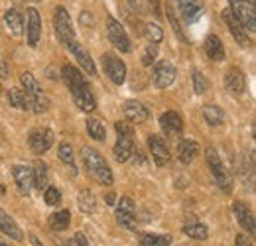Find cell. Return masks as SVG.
<instances>
[{
    "instance_id": "cell-46",
    "label": "cell",
    "mask_w": 256,
    "mask_h": 246,
    "mask_svg": "<svg viewBox=\"0 0 256 246\" xmlns=\"http://www.w3.org/2000/svg\"><path fill=\"white\" fill-rule=\"evenodd\" d=\"M0 246H8V242H6L4 238H0Z\"/></svg>"
},
{
    "instance_id": "cell-12",
    "label": "cell",
    "mask_w": 256,
    "mask_h": 246,
    "mask_svg": "<svg viewBox=\"0 0 256 246\" xmlns=\"http://www.w3.org/2000/svg\"><path fill=\"white\" fill-rule=\"evenodd\" d=\"M176 79V67L172 65L170 62H160L156 63L154 71H152V81L158 89H166L174 83Z\"/></svg>"
},
{
    "instance_id": "cell-39",
    "label": "cell",
    "mask_w": 256,
    "mask_h": 246,
    "mask_svg": "<svg viewBox=\"0 0 256 246\" xmlns=\"http://www.w3.org/2000/svg\"><path fill=\"white\" fill-rule=\"evenodd\" d=\"M71 242H75L77 246H89V242H87V238H85L83 232H75V236H73Z\"/></svg>"
},
{
    "instance_id": "cell-24",
    "label": "cell",
    "mask_w": 256,
    "mask_h": 246,
    "mask_svg": "<svg viewBox=\"0 0 256 246\" xmlns=\"http://www.w3.org/2000/svg\"><path fill=\"white\" fill-rule=\"evenodd\" d=\"M197 154H199V144L197 142H193V140H182L178 144V158H180V162L184 166L192 164L193 160L197 158Z\"/></svg>"
},
{
    "instance_id": "cell-11",
    "label": "cell",
    "mask_w": 256,
    "mask_h": 246,
    "mask_svg": "<svg viewBox=\"0 0 256 246\" xmlns=\"http://www.w3.org/2000/svg\"><path fill=\"white\" fill-rule=\"evenodd\" d=\"M28 144L34 154H44L54 146V132L50 128H38L30 134Z\"/></svg>"
},
{
    "instance_id": "cell-15",
    "label": "cell",
    "mask_w": 256,
    "mask_h": 246,
    "mask_svg": "<svg viewBox=\"0 0 256 246\" xmlns=\"http://www.w3.org/2000/svg\"><path fill=\"white\" fill-rule=\"evenodd\" d=\"M178 6H180V14L182 18L188 22V24H193L195 20L201 18L205 6L201 0H178Z\"/></svg>"
},
{
    "instance_id": "cell-14",
    "label": "cell",
    "mask_w": 256,
    "mask_h": 246,
    "mask_svg": "<svg viewBox=\"0 0 256 246\" xmlns=\"http://www.w3.org/2000/svg\"><path fill=\"white\" fill-rule=\"evenodd\" d=\"M67 48H69V52L73 54V58H77L79 65L85 69V73H89V75H96V67H95L93 58L89 56V52H87V50H85L77 40L69 42V44H67Z\"/></svg>"
},
{
    "instance_id": "cell-33",
    "label": "cell",
    "mask_w": 256,
    "mask_h": 246,
    "mask_svg": "<svg viewBox=\"0 0 256 246\" xmlns=\"http://www.w3.org/2000/svg\"><path fill=\"white\" fill-rule=\"evenodd\" d=\"M184 232L190 236V238H195V240H205L209 236V230L205 224L201 222H195V224H186L184 226Z\"/></svg>"
},
{
    "instance_id": "cell-2",
    "label": "cell",
    "mask_w": 256,
    "mask_h": 246,
    "mask_svg": "<svg viewBox=\"0 0 256 246\" xmlns=\"http://www.w3.org/2000/svg\"><path fill=\"white\" fill-rule=\"evenodd\" d=\"M81 156H83V164H85L89 176L95 180L96 184H100V185L112 184V172H110L108 164L104 162V158L98 154L96 150L85 148V150L81 152Z\"/></svg>"
},
{
    "instance_id": "cell-37",
    "label": "cell",
    "mask_w": 256,
    "mask_h": 246,
    "mask_svg": "<svg viewBox=\"0 0 256 246\" xmlns=\"http://www.w3.org/2000/svg\"><path fill=\"white\" fill-rule=\"evenodd\" d=\"M44 199H46L48 205L54 207V205H58V203L62 201V193H60L58 187H50V185H48V187L44 189Z\"/></svg>"
},
{
    "instance_id": "cell-3",
    "label": "cell",
    "mask_w": 256,
    "mask_h": 246,
    "mask_svg": "<svg viewBox=\"0 0 256 246\" xmlns=\"http://www.w3.org/2000/svg\"><path fill=\"white\" fill-rule=\"evenodd\" d=\"M114 128H116V134H118V140H116L114 150H112L114 160L116 162H126L134 152V128H132V122H126V120L116 122Z\"/></svg>"
},
{
    "instance_id": "cell-18",
    "label": "cell",
    "mask_w": 256,
    "mask_h": 246,
    "mask_svg": "<svg viewBox=\"0 0 256 246\" xmlns=\"http://www.w3.org/2000/svg\"><path fill=\"white\" fill-rule=\"evenodd\" d=\"M26 32H28V46L36 48L38 42H40V36H42V18H40V12L36 8H28V22H26Z\"/></svg>"
},
{
    "instance_id": "cell-5",
    "label": "cell",
    "mask_w": 256,
    "mask_h": 246,
    "mask_svg": "<svg viewBox=\"0 0 256 246\" xmlns=\"http://www.w3.org/2000/svg\"><path fill=\"white\" fill-rule=\"evenodd\" d=\"M232 14L240 20L244 30H256V0H228Z\"/></svg>"
},
{
    "instance_id": "cell-27",
    "label": "cell",
    "mask_w": 256,
    "mask_h": 246,
    "mask_svg": "<svg viewBox=\"0 0 256 246\" xmlns=\"http://www.w3.org/2000/svg\"><path fill=\"white\" fill-rule=\"evenodd\" d=\"M203 118H205V122L209 124V126H219L224 120L223 108L217 106V104H205L203 106Z\"/></svg>"
},
{
    "instance_id": "cell-17",
    "label": "cell",
    "mask_w": 256,
    "mask_h": 246,
    "mask_svg": "<svg viewBox=\"0 0 256 246\" xmlns=\"http://www.w3.org/2000/svg\"><path fill=\"white\" fill-rule=\"evenodd\" d=\"M224 87H226V91L234 92V94L244 92V87H246L244 73H242L238 67H230V69L224 73Z\"/></svg>"
},
{
    "instance_id": "cell-8",
    "label": "cell",
    "mask_w": 256,
    "mask_h": 246,
    "mask_svg": "<svg viewBox=\"0 0 256 246\" xmlns=\"http://www.w3.org/2000/svg\"><path fill=\"white\" fill-rule=\"evenodd\" d=\"M106 36H108L110 44H112L118 52H122V54H128V52H130V40H128L126 32L122 28V24L116 22L114 18H108V20H106Z\"/></svg>"
},
{
    "instance_id": "cell-20",
    "label": "cell",
    "mask_w": 256,
    "mask_h": 246,
    "mask_svg": "<svg viewBox=\"0 0 256 246\" xmlns=\"http://www.w3.org/2000/svg\"><path fill=\"white\" fill-rule=\"evenodd\" d=\"M122 110H124V116H126L128 120L136 124L148 120V116H150V110L142 102H138V100H126L124 106H122Z\"/></svg>"
},
{
    "instance_id": "cell-29",
    "label": "cell",
    "mask_w": 256,
    "mask_h": 246,
    "mask_svg": "<svg viewBox=\"0 0 256 246\" xmlns=\"http://www.w3.org/2000/svg\"><path fill=\"white\" fill-rule=\"evenodd\" d=\"M69 220H71V213L67 211V209H62V211H58V213H54V215L50 216V226H52V230H58V232H62L65 230L67 226H69Z\"/></svg>"
},
{
    "instance_id": "cell-4",
    "label": "cell",
    "mask_w": 256,
    "mask_h": 246,
    "mask_svg": "<svg viewBox=\"0 0 256 246\" xmlns=\"http://www.w3.org/2000/svg\"><path fill=\"white\" fill-rule=\"evenodd\" d=\"M205 160H207V166H209V170H211V174H213V178H215V184L219 185L224 193H230V191H232V178H230L228 170L224 168L219 152H217L215 148H207Z\"/></svg>"
},
{
    "instance_id": "cell-42",
    "label": "cell",
    "mask_w": 256,
    "mask_h": 246,
    "mask_svg": "<svg viewBox=\"0 0 256 246\" xmlns=\"http://www.w3.org/2000/svg\"><path fill=\"white\" fill-rule=\"evenodd\" d=\"M236 246H252L250 238H246V234H238L236 236Z\"/></svg>"
},
{
    "instance_id": "cell-13",
    "label": "cell",
    "mask_w": 256,
    "mask_h": 246,
    "mask_svg": "<svg viewBox=\"0 0 256 246\" xmlns=\"http://www.w3.org/2000/svg\"><path fill=\"white\" fill-rule=\"evenodd\" d=\"M148 148H150V154L154 158L156 166H166L170 162V148H168V142L164 136H158V134H152L148 138Z\"/></svg>"
},
{
    "instance_id": "cell-7",
    "label": "cell",
    "mask_w": 256,
    "mask_h": 246,
    "mask_svg": "<svg viewBox=\"0 0 256 246\" xmlns=\"http://www.w3.org/2000/svg\"><path fill=\"white\" fill-rule=\"evenodd\" d=\"M102 67H104V73L108 75V79L114 85H122L126 81V65L114 54H104L102 56Z\"/></svg>"
},
{
    "instance_id": "cell-19",
    "label": "cell",
    "mask_w": 256,
    "mask_h": 246,
    "mask_svg": "<svg viewBox=\"0 0 256 246\" xmlns=\"http://www.w3.org/2000/svg\"><path fill=\"white\" fill-rule=\"evenodd\" d=\"M12 176H14V182L18 185V189L28 195L34 187V178H32V168H26V166H14L12 168Z\"/></svg>"
},
{
    "instance_id": "cell-21",
    "label": "cell",
    "mask_w": 256,
    "mask_h": 246,
    "mask_svg": "<svg viewBox=\"0 0 256 246\" xmlns=\"http://www.w3.org/2000/svg\"><path fill=\"white\" fill-rule=\"evenodd\" d=\"M234 216H236V220H238V224L248 232V234H254V215H252V211L244 205V203H234Z\"/></svg>"
},
{
    "instance_id": "cell-41",
    "label": "cell",
    "mask_w": 256,
    "mask_h": 246,
    "mask_svg": "<svg viewBox=\"0 0 256 246\" xmlns=\"http://www.w3.org/2000/svg\"><path fill=\"white\" fill-rule=\"evenodd\" d=\"M128 4L132 6L134 12H144V4H142V0H128Z\"/></svg>"
},
{
    "instance_id": "cell-26",
    "label": "cell",
    "mask_w": 256,
    "mask_h": 246,
    "mask_svg": "<svg viewBox=\"0 0 256 246\" xmlns=\"http://www.w3.org/2000/svg\"><path fill=\"white\" fill-rule=\"evenodd\" d=\"M32 178H34V187L38 191L46 189L50 184V174H48V166L44 162H36L32 168Z\"/></svg>"
},
{
    "instance_id": "cell-44",
    "label": "cell",
    "mask_w": 256,
    "mask_h": 246,
    "mask_svg": "<svg viewBox=\"0 0 256 246\" xmlns=\"http://www.w3.org/2000/svg\"><path fill=\"white\" fill-rule=\"evenodd\" d=\"M114 199H116L114 193H108V195H106V203H108V205H114Z\"/></svg>"
},
{
    "instance_id": "cell-16",
    "label": "cell",
    "mask_w": 256,
    "mask_h": 246,
    "mask_svg": "<svg viewBox=\"0 0 256 246\" xmlns=\"http://www.w3.org/2000/svg\"><path fill=\"white\" fill-rule=\"evenodd\" d=\"M160 126L166 136H180L184 130V120L176 110H168L160 116Z\"/></svg>"
},
{
    "instance_id": "cell-1",
    "label": "cell",
    "mask_w": 256,
    "mask_h": 246,
    "mask_svg": "<svg viewBox=\"0 0 256 246\" xmlns=\"http://www.w3.org/2000/svg\"><path fill=\"white\" fill-rule=\"evenodd\" d=\"M62 71H64V73H62V75H64V81L67 83L69 91L73 94L75 104H77L83 112H93L96 108V100H95V94L91 92L87 81H85V77H83L73 65H64Z\"/></svg>"
},
{
    "instance_id": "cell-47",
    "label": "cell",
    "mask_w": 256,
    "mask_h": 246,
    "mask_svg": "<svg viewBox=\"0 0 256 246\" xmlns=\"http://www.w3.org/2000/svg\"><path fill=\"white\" fill-rule=\"evenodd\" d=\"M32 2H40V0H32Z\"/></svg>"
},
{
    "instance_id": "cell-23",
    "label": "cell",
    "mask_w": 256,
    "mask_h": 246,
    "mask_svg": "<svg viewBox=\"0 0 256 246\" xmlns=\"http://www.w3.org/2000/svg\"><path fill=\"white\" fill-rule=\"evenodd\" d=\"M0 230H2L6 236H10L12 240H22V238H24L20 226L14 222V218L8 215L2 207H0Z\"/></svg>"
},
{
    "instance_id": "cell-38",
    "label": "cell",
    "mask_w": 256,
    "mask_h": 246,
    "mask_svg": "<svg viewBox=\"0 0 256 246\" xmlns=\"http://www.w3.org/2000/svg\"><path fill=\"white\" fill-rule=\"evenodd\" d=\"M156 58H158V50H156V46H148L144 52H142V65H146V67H150L152 63L156 62Z\"/></svg>"
},
{
    "instance_id": "cell-43",
    "label": "cell",
    "mask_w": 256,
    "mask_h": 246,
    "mask_svg": "<svg viewBox=\"0 0 256 246\" xmlns=\"http://www.w3.org/2000/svg\"><path fill=\"white\" fill-rule=\"evenodd\" d=\"M148 4L152 6L154 14H160V0H148Z\"/></svg>"
},
{
    "instance_id": "cell-9",
    "label": "cell",
    "mask_w": 256,
    "mask_h": 246,
    "mask_svg": "<svg viewBox=\"0 0 256 246\" xmlns=\"http://www.w3.org/2000/svg\"><path fill=\"white\" fill-rule=\"evenodd\" d=\"M136 207L134 201L130 197H120L118 205H116V220L120 226H124L128 230H136Z\"/></svg>"
},
{
    "instance_id": "cell-36",
    "label": "cell",
    "mask_w": 256,
    "mask_h": 246,
    "mask_svg": "<svg viewBox=\"0 0 256 246\" xmlns=\"http://www.w3.org/2000/svg\"><path fill=\"white\" fill-rule=\"evenodd\" d=\"M144 34H146V38H148V42H152V46H158L162 40H164V32H162V28L158 26V24H146V30H144Z\"/></svg>"
},
{
    "instance_id": "cell-30",
    "label": "cell",
    "mask_w": 256,
    "mask_h": 246,
    "mask_svg": "<svg viewBox=\"0 0 256 246\" xmlns=\"http://www.w3.org/2000/svg\"><path fill=\"white\" fill-rule=\"evenodd\" d=\"M8 104L14 106V108H20V110H26L28 108V102H26V92L22 91L20 87H14L8 91Z\"/></svg>"
},
{
    "instance_id": "cell-45",
    "label": "cell",
    "mask_w": 256,
    "mask_h": 246,
    "mask_svg": "<svg viewBox=\"0 0 256 246\" xmlns=\"http://www.w3.org/2000/svg\"><path fill=\"white\" fill-rule=\"evenodd\" d=\"M4 193H6V189H4V185L0 184V197H2V195H4Z\"/></svg>"
},
{
    "instance_id": "cell-10",
    "label": "cell",
    "mask_w": 256,
    "mask_h": 246,
    "mask_svg": "<svg viewBox=\"0 0 256 246\" xmlns=\"http://www.w3.org/2000/svg\"><path fill=\"white\" fill-rule=\"evenodd\" d=\"M223 20H224V24H226V28H228V32L232 34V38L238 42V46L248 48V46H250V38H248V34L244 30V26L240 24V20L232 14L230 8L223 10Z\"/></svg>"
},
{
    "instance_id": "cell-6",
    "label": "cell",
    "mask_w": 256,
    "mask_h": 246,
    "mask_svg": "<svg viewBox=\"0 0 256 246\" xmlns=\"http://www.w3.org/2000/svg\"><path fill=\"white\" fill-rule=\"evenodd\" d=\"M54 26H56V34H58V40L67 46L69 42L75 40V30H73V22L69 18V12L65 10L64 6H58L56 8V14H54Z\"/></svg>"
},
{
    "instance_id": "cell-25",
    "label": "cell",
    "mask_w": 256,
    "mask_h": 246,
    "mask_svg": "<svg viewBox=\"0 0 256 246\" xmlns=\"http://www.w3.org/2000/svg\"><path fill=\"white\" fill-rule=\"evenodd\" d=\"M205 54L213 60V62H223L224 60V48L223 42L217 36H209L205 40Z\"/></svg>"
},
{
    "instance_id": "cell-35",
    "label": "cell",
    "mask_w": 256,
    "mask_h": 246,
    "mask_svg": "<svg viewBox=\"0 0 256 246\" xmlns=\"http://www.w3.org/2000/svg\"><path fill=\"white\" fill-rule=\"evenodd\" d=\"M192 79H193V89H195L197 94H203V92L209 89V81L205 79V75H203L199 69H193Z\"/></svg>"
},
{
    "instance_id": "cell-31",
    "label": "cell",
    "mask_w": 256,
    "mask_h": 246,
    "mask_svg": "<svg viewBox=\"0 0 256 246\" xmlns=\"http://www.w3.org/2000/svg\"><path fill=\"white\" fill-rule=\"evenodd\" d=\"M172 236L170 234H142L140 246H170Z\"/></svg>"
},
{
    "instance_id": "cell-22",
    "label": "cell",
    "mask_w": 256,
    "mask_h": 246,
    "mask_svg": "<svg viewBox=\"0 0 256 246\" xmlns=\"http://www.w3.org/2000/svg\"><path fill=\"white\" fill-rule=\"evenodd\" d=\"M4 26H6L8 34H10V36H14V38H20V36L24 34L22 16H20V12H18V10H14V8L6 10V14H4Z\"/></svg>"
},
{
    "instance_id": "cell-34",
    "label": "cell",
    "mask_w": 256,
    "mask_h": 246,
    "mask_svg": "<svg viewBox=\"0 0 256 246\" xmlns=\"http://www.w3.org/2000/svg\"><path fill=\"white\" fill-rule=\"evenodd\" d=\"M58 156H60V160L67 164V166H71V168H75V156H73V146L69 144V142H62L60 144V148H58Z\"/></svg>"
},
{
    "instance_id": "cell-32",
    "label": "cell",
    "mask_w": 256,
    "mask_h": 246,
    "mask_svg": "<svg viewBox=\"0 0 256 246\" xmlns=\"http://www.w3.org/2000/svg\"><path fill=\"white\" fill-rule=\"evenodd\" d=\"M87 132L89 136L96 140V142H102L106 138V130H104V124L100 122L98 118H89L87 120Z\"/></svg>"
},
{
    "instance_id": "cell-40",
    "label": "cell",
    "mask_w": 256,
    "mask_h": 246,
    "mask_svg": "<svg viewBox=\"0 0 256 246\" xmlns=\"http://www.w3.org/2000/svg\"><path fill=\"white\" fill-rule=\"evenodd\" d=\"M168 18H170V22H172V26H174V30H176V34L184 40V34H182V30H180V24H178V20H176V16L172 14V12H168Z\"/></svg>"
},
{
    "instance_id": "cell-28",
    "label": "cell",
    "mask_w": 256,
    "mask_h": 246,
    "mask_svg": "<svg viewBox=\"0 0 256 246\" xmlns=\"http://www.w3.org/2000/svg\"><path fill=\"white\" fill-rule=\"evenodd\" d=\"M77 205H79V209H81L83 213L93 215V213H95V209H96V201H95L93 191L83 189V191L79 193V197H77Z\"/></svg>"
}]
</instances>
